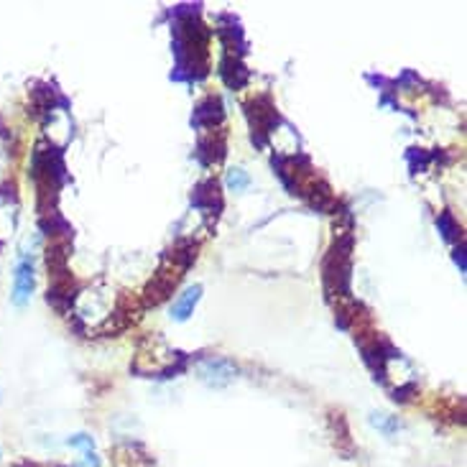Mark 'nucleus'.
Segmentation results:
<instances>
[{
  "label": "nucleus",
  "instance_id": "obj_1",
  "mask_svg": "<svg viewBox=\"0 0 467 467\" xmlns=\"http://www.w3.org/2000/svg\"><path fill=\"white\" fill-rule=\"evenodd\" d=\"M200 6H179L174 8L172 39L174 56H177V79H205L207 75V44L210 31L197 18Z\"/></svg>",
  "mask_w": 467,
  "mask_h": 467
},
{
  "label": "nucleus",
  "instance_id": "obj_2",
  "mask_svg": "<svg viewBox=\"0 0 467 467\" xmlns=\"http://www.w3.org/2000/svg\"><path fill=\"white\" fill-rule=\"evenodd\" d=\"M352 233L337 235L332 248L322 261V281L324 291L330 299H347L350 294V276H352Z\"/></svg>",
  "mask_w": 467,
  "mask_h": 467
},
{
  "label": "nucleus",
  "instance_id": "obj_3",
  "mask_svg": "<svg viewBox=\"0 0 467 467\" xmlns=\"http://www.w3.org/2000/svg\"><path fill=\"white\" fill-rule=\"evenodd\" d=\"M245 115L250 123V138L258 148L268 143V136L276 131V125L281 123V115L276 110L274 100L268 95H258L245 103Z\"/></svg>",
  "mask_w": 467,
  "mask_h": 467
},
{
  "label": "nucleus",
  "instance_id": "obj_4",
  "mask_svg": "<svg viewBox=\"0 0 467 467\" xmlns=\"http://www.w3.org/2000/svg\"><path fill=\"white\" fill-rule=\"evenodd\" d=\"M184 276V271L177 266V263L166 255L164 263H161V268H158V274H153V279L148 283H146L143 289V307H158L161 302H166L169 296H172V291L177 289L179 279Z\"/></svg>",
  "mask_w": 467,
  "mask_h": 467
},
{
  "label": "nucleus",
  "instance_id": "obj_5",
  "mask_svg": "<svg viewBox=\"0 0 467 467\" xmlns=\"http://www.w3.org/2000/svg\"><path fill=\"white\" fill-rule=\"evenodd\" d=\"M197 373H200L202 383L210 385V388H227V385L238 378V373L241 371H238V365H235L230 357L212 355V357L200 360Z\"/></svg>",
  "mask_w": 467,
  "mask_h": 467
},
{
  "label": "nucleus",
  "instance_id": "obj_6",
  "mask_svg": "<svg viewBox=\"0 0 467 467\" xmlns=\"http://www.w3.org/2000/svg\"><path fill=\"white\" fill-rule=\"evenodd\" d=\"M192 205L205 215L207 222L217 220V215H220V210H222V192H220L217 179H205V181H200V184L194 186Z\"/></svg>",
  "mask_w": 467,
  "mask_h": 467
},
{
  "label": "nucleus",
  "instance_id": "obj_7",
  "mask_svg": "<svg viewBox=\"0 0 467 467\" xmlns=\"http://www.w3.org/2000/svg\"><path fill=\"white\" fill-rule=\"evenodd\" d=\"M113 460L117 467H156L148 449L136 440H123L113 447Z\"/></svg>",
  "mask_w": 467,
  "mask_h": 467
},
{
  "label": "nucleus",
  "instance_id": "obj_8",
  "mask_svg": "<svg viewBox=\"0 0 467 467\" xmlns=\"http://www.w3.org/2000/svg\"><path fill=\"white\" fill-rule=\"evenodd\" d=\"M225 151H227L225 133L207 131V133H202L200 141H197V151H194V156H197V161H200L202 166H215L225 158Z\"/></svg>",
  "mask_w": 467,
  "mask_h": 467
},
{
  "label": "nucleus",
  "instance_id": "obj_9",
  "mask_svg": "<svg viewBox=\"0 0 467 467\" xmlns=\"http://www.w3.org/2000/svg\"><path fill=\"white\" fill-rule=\"evenodd\" d=\"M225 120V108L217 95H207L197 108H194L192 125L200 131H212L215 125H220Z\"/></svg>",
  "mask_w": 467,
  "mask_h": 467
},
{
  "label": "nucleus",
  "instance_id": "obj_10",
  "mask_svg": "<svg viewBox=\"0 0 467 467\" xmlns=\"http://www.w3.org/2000/svg\"><path fill=\"white\" fill-rule=\"evenodd\" d=\"M302 197L309 202V207H314V210H319V212H332V210H337V200H335L332 186L319 177H314L309 184L304 186Z\"/></svg>",
  "mask_w": 467,
  "mask_h": 467
},
{
  "label": "nucleus",
  "instance_id": "obj_11",
  "mask_svg": "<svg viewBox=\"0 0 467 467\" xmlns=\"http://www.w3.org/2000/svg\"><path fill=\"white\" fill-rule=\"evenodd\" d=\"M31 294H34V263L28 258H21L13 276V304L15 307H26Z\"/></svg>",
  "mask_w": 467,
  "mask_h": 467
},
{
  "label": "nucleus",
  "instance_id": "obj_12",
  "mask_svg": "<svg viewBox=\"0 0 467 467\" xmlns=\"http://www.w3.org/2000/svg\"><path fill=\"white\" fill-rule=\"evenodd\" d=\"M220 79L227 84L230 89H241L248 84L250 79V72L245 69V64L241 62V56H233V54H222L220 59Z\"/></svg>",
  "mask_w": 467,
  "mask_h": 467
},
{
  "label": "nucleus",
  "instance_id": "obj_13",
  "mask_svg": "<svg viewBox=\"0 0 467 467\" xmlns=\"http://www.w3.org/2000/svg\"><path fill=\"white\" fill-rule=\"evenodd\" d=\"M330 429H332V434H335L337 449L345 454V460H352V457H355V444H352V440H350V429H347V419H345L343 411L330 414Z\"/></svg>",
  "mask_w": 467,
  "mask_h": 467
},
{
  "label": "nucleus",
  "instance_id": "obj_14",
  "mask_svg": "<svg viewBox=\"0 0 467 467\" xmlns=\"http://www.w3.org/2000/svg\"><path fill=\"white\" fill-rule=\"evenodd\" d=\"M200 299H202V286H200V283H194V286H189L184 294L179 296L177 304L172 307V319H177V322H184V319H189V314L194 312V307H197V302H200Z\"/></svg>",
  "mask_w": 467,
  "mask_h": 467
},
{
  "label": "nucleus",
  "instance_id": "obj_15",
  "mask_svg": "<svg viewBox=\"0 0 467 467\" xmlns=\"http://www.w3.org/2000/svg\"><path fill=\"white\" fill-rule=\"evenodd\" d=\"M437 227H440V233H442L444 241H449V243L462 241V230H460V225H457V220H454V215L449 212V210L440 212V217H437Z\"/></svg>",
  "mask_w": 467,
  "mask_h": 467
},
{
  "label": "nucleus",
  "instance_id": "obj_16",
  "mask_svg": "<svg viewBox=\"0 0 467 467\" xmlns=\"http://www.w3.org/2000/svg\"><path fill=\"white\" fill-rule=\"evenodd\" d=\"M371 424L376 426L378 432H383L385 437H393V434L404 426L396 416H388V414H371Z\"/></svg>",
  "mask_w": 467,
  "mask_h": 467
},
{
  "label": "nucleus",
  "instance_id": "obj_17",
  "mask_svg": "<svg viewBox=\"0 0 467 467\" xmlns=\"http://www.w3.org/2000/svg\"><path fill=\"white\" fill-rule=\"evenodd\" d=\"M227 186L233 189V192H243V189H248L250 186V177H248L245 169H230L227 172Z\"/></svg>",
  "mask_w": 467,
  "mask_h": 467
},
{
  "label": "nucleus",
  "instance_id": "obj_18",
  "mask_svg": "<svg viewBox=\"0 0 467 467\" xmlns=\"http://www.w3.org/2000/svg\"><path fill=\"white\" fill-rule=\"evenodd\" d=\"M411 396H416V383H414V380H409V383L399 385V388H393V391H391V399L399 401V404L411 401Z\"/></svg>",
  "mask_w": 467,
  "mask_h": 467
},
{
  "label": "nucleus",
  "instance_id": "obj_19",
  "mask_svg": "<svg viewBox=\"0 0 467 467\" xmlns=\"http://www.w3.org/2000/svg\"><path fill=\"white\" fill-rule=\"evenodd\" d=\"M69 447H77V449H82V452H89V449H95V442L89 434H75V437H69L67 440Z\"/></svg>",
  "mask_w": 467,
  "mask_h": 467
},
{
  "label": "nucleus",
  "instance_id": "obj_20",
  "mask_svg": "<svg viewBox=\"0 0 467 467\" xmlns=\"http://www.w3.org/2000/svg\"><path fill=\"white\" fill-rule=\"evenodd\" d=\"M84 460H77L72 467H100V457L95 454V449H89V452L82 454Z\"/></svg>",
  "mask_w": 467,
  "mask_h": 467
},
{
  "label": "nucleus",
  "instance_id": "obj_21",
  "mask_svg": "<svg viewBox=\"0 0 467 467\" xmlns=\"http://www.w3.org/2000/svg\"><path fill=\"white\" fill-rule=\"evenodd\" d=\"M454 263L460 266V274H465L467 266H465V243H462V241H460V245L454 248Z\"/></svg>",
  "mask_w": 467,
  "mask_h": 467
},
{
  "label": "nucleus",
  "instance_id": "obj_22",
  "mask_svg": "<svg viewBox=\"0 0 467 467\" xmlns=\"http://www.w3.org/2000/svg\"><path fill=\"white\" fill-rule=\"evenodd\" d=\"M0 457H3V452H0Z\"/></svg>",
  "mask_w": 467,
  "mask_h": 467
}]
</instances>
